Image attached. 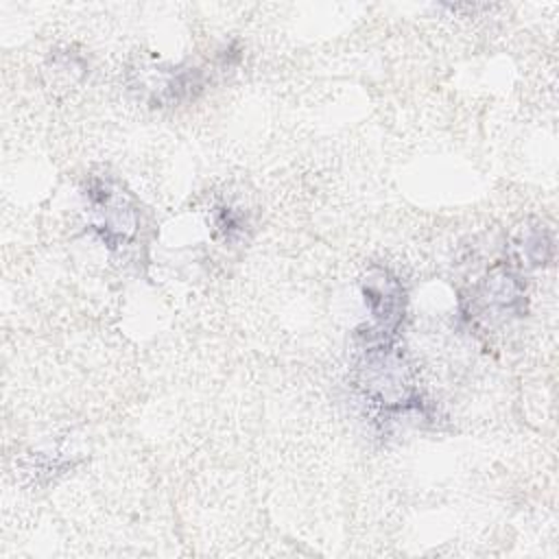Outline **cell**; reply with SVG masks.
<instances>
[{"mask_svg": "<svg viewBox=\"0 0 559 559\" xmlns=\"http://www.w3.org/2000/svg\"><path fill=\"white\" fill-rule=\"evenodd\" d=\"M520 247V260L526 264V266H539V264H546V260L550 258L552 253V240L550 236L546 234V229H533L528 231L522 242L518 245Z\"/></svg>", "mask_w": 559, "mask_h": 559, "instance_id": "obj_4", "label": "cell"}, {"mask_svg": "<svg viewBox=\"0 0 559 559\" xmlns=\"http://www.w3.org/2000/svg\"><path fill=\"white\" fill-rule=\"evenodd\" d=\"M362 295L373 319L369 328V336L378 338V343L382 345L386 336H391L402 321V312H404L402 284L386 269H376L365 277Z\"/></svg>", "mask_w": 559, "mask_h": 559, "instance_id": "obj_2", "label": "cell"}, {"mask_svg": "<svg viewBox=\"0 0 559 559\" xmlns=\"http://www.w3.org/2000/svg\"><path fill=\"white\" fill-rule=\"evenodd\" d=\"M87 199L92 212L98 216L94 229L100 231L109 247L127 242L138 227L135 207L129 203L127 194L105 179H92L87 188Z\"/></svg>", "mask_w": 559, "mask_h": 559, "instance_id": "obj_1", "label": "cell"}, {"mask_svg": "<svg viewBox=\"0 0 559 559\" xmlns=\"http://www.w3.org/2000/svg\"><path fill=\"white\" fill-rule=\"evenodd\" d=\"M480 299H483V306L496 314L515 312L518 304L522 301V286L513 275L502 271L491 275L485 282L480 290Z\"/></svg>", "mask_w": 559, "mask_h": 559, "instance_id": "obj_3", "label": "cell"}]
</instances>
